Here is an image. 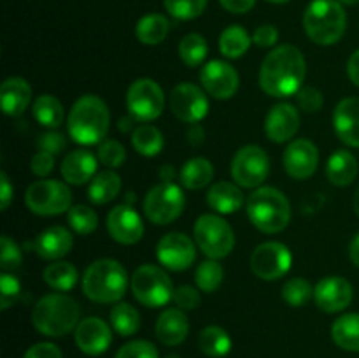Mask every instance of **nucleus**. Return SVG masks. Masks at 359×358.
I'll return each instance as SVG.
<instances>
[{"mask_svg": "<svg viewBox=\"0 0 359 358\" xmlns=\"http://www.w3.org/2000/svg\"><path fill=\"white\" fill-rule=\"evenodd\" d=\"M307 63L304 53L291 44L273 48L265 56L259 69V86L272 97H291L302 90Z\"/></svg>", "mask_w": 359, "mask_h": 358, "instance_id": "f257e3e1", "label": "nucleus"}, {"mask_svg": "<svg viewBox=\"0 0 359 358\" xmlns=\"http://www.w3.org/2000/svg\"><path fill=\"white\" fill-rule=\"evenodd\" d=\"M109 125H111L109 109L97 95H83L77 98L67 119V130L72 140L83 146L102 142L107 135Z\"/></svg>", "mask_w": 359, "mask_h": 358, "instance_id": "f03ea898", "label": "nucleus"}, {"mask_svg": "<svg viewBox=\"0 0 359 358\" xmlns=\"http://www.w3.org/2000/svg\"><path fill=\"white\" fill-rule=\"evenodd\" d=\"M32 323L44 336L63 337L79 325V304L65 293L44 295L34 305Z\"/></svg>", "mask_w": 359, "mask_h": 358, "instance_id": "7ed1b4c3", "label": "nucleus"}, {"mask_svg": "<svg viewBox=\"0 0 359 358\" xmlns=\"http://www.w3.org/2000/svg\"><path fill=\"white\" fill-rule=\"evenodd\" d=\"M126 288H128V274L118 260H95L84 270L83 291L90 300L112 304L125 297Z\"/></svg>", "mask_w": 359, "mask_h": 358, "instance_id": "20e7f679", "label": "nucleus"}, {"mask_svg": "<svg viewBox=\"0 0 359 358\" xmlns=\"http://www.w3.org/2000/svg\"><path fill=\"white\" fill-rule=\"evenodd\" d=\"M245 209L251 223L265 234L284 230L291 220V204L280 190L259 186L245 200Z\"/></svg>", "mask_w": 359, "mask_h": 358, "instance_id": "39448f33", "label": "nucleus"}, {"mask_svg": "<svg viewBox=\"0 0 359 358\" xmlns=\"http://www.w3.org/2000/svg\"><path fill=\"white\" fill-rule=\"evenodd\" d=\"M347 14L339 0H312L304 14V28L312 42L332 46L346 34Z\"/></svg>", "mask_w": 359, "mask_h": 358, "instance_id": "423d86ee", "label": "nucleus"}, {"mask_svg": "<svg viewBox=\"0 0 359 358\" xmlns=\"http://www.w3.org/2000/svg\"><path fill=\"white\" fill-rule=\"evenodd\" d=\"M132 293L146 307H163L174 297V284L163 269L156 265H140L132 276Z\"/></svg>", "mask_w": 359, "mask_h": 358, "instance_id": "0eeeda50", "label": "nucleus"}, {"mask_svg": "<svg viewBox=\"0 0 359 358\" xmlns=\"http://www.w3.org/2000/svg\"><path fill=\"white\" fill-rule=\"evenodd\" d=\"M193 235L203 255L212 260L228 256L235 246L233 228L216 214H202L193 227Z\"/></svg>", "mask_w": 359, "mask_h": 358, "instance_id": "6e6552de", "label": "nucleus"}, {"mask_svg": "<svg viewBox=\"0 0 359 358\" xmlns=\"http://www.w3.org/2000/svg\"><path fill=\"white\" fill-rule=\"evenodd\" d=\"M25 204L39 216H55L70 209L72 192L69 186L55 179H41L32 183L25 193Z\"/></svg>", "mask_w": 359, "mask_h": 358, "instance_id": "1a4fd4ad", "label": "nucleus"}, {"mask_svg": "<svg viewBox=\"0 0 359 358\" xmlns=\"http://www.w3.org/2000/svg\"><path fill=\"white\" fill-rule=\"evenodd\" d=\"M186 197L175 183H160L147 192L144 199V213L154 225H168L184 211Z\"/></svg>", "mask_w": 359, "mask_h": 358, "instance_id": "9d476101", "label": "nucleus"}, {"mask_svg": "<svg viewBox=\"0 0 359 358\" xmlns=\"http://www.w3.org/2000/svg\"><path fill=\"white\" fill-rule=\"evenodd\" d=\"M126 109L137 121H153L165 109L163 90L149 77L133 81L126 91Z\"/></svg>", "mask_w": 359, "mask_h": 358, "instance_id": "9b49d317", "label": "nucleus"}, {"mask_svg": "<svg viewBox=\"0 0 359 358\" xmlns=\"http://www.w3.org/2000/svg\"><path fill=\"white\" fill-rule=\"evenodd\" d=\"M269 172V154L263 147L255 144L241 147L231 160V178L242 188H259Z\"/></svg>", "mask_w": 359, "mask_h": 358, "instance_id": "f8f14e48", "label": "nucleus"}, {"mask_svg": "<svg viewBox=\"0 0 359 358\" xmlns=\"http://www.w3.org/2000/svg\"><path fill=\"white\" fill-rule=\"evenodd\" d=\"M293 255L283 242L269 241L259 244L251 255V270L263 281H277L291 269Z\"/></svg>", "mask_w": 359, "mask_h": 358, "instance_id": "ddd939ff", "label": "nucleus"}, {"mask_svg": "<svg viewBox=\"0 0 359 358\" xmlns=\"http://www.w3.org/2000/svg\"><path fill=\"white\" fill-rule=\"evenodd\" d=\"M170 111L184 123H198L209 112V98L205 91L193 83H181L170 91L168 97Z\"/></svg>", "mask_w": 359, "mask_h": 358, "instance_id": "4468645a", "label": "nucleus"}, {"mask_svg": "<svg viewBox=\"0 0 359 358\" xmlns=\"http://www.w3.org/2000/svg\"><path fill=\"white\" fill-rule=\"evenodd\" d=\"M200 83L210 97L228 100L233 97L241 84V77L233 65L223 60H210L200 70Z\"/></svg>", "mask_w": 359, "mask_h": 358, "instance_id": "2eb2a0df", "label": "nucleus"}, {"mask_svg": "<svg viewBox=\"0 0 359 358\" xmlns=\"http://www.w3.org/2000/svg\"><path fill=\"white\" fill-rule=\"evenodd\" d=\"M156 256L160 263L167 269L175 270H186L191 267L195 262L196 248L195 242L181 232H170V234L163 235L156 246Z\"/></svg>", "mask_w": 359, "mask_h": 358, "instance_id": "dca6fc26", "label": "nucleus"}, {"mask_svg": "<svg viewBox=\"0 0 359 358\" xmlns=\"http://www.w3.org/2000/svg\"><path fill=\"white\" fill-rule=\"evenodd\" d=\"M314 300L326 314L340 312L353 302V286L346 277L326 276L314 286Z\"/></svg>", "mask_w": 359, "mask_h": 358, "instance_id": "f3484780", "label": "nucleus"}, {"mask_svg": "<svg viewBox=\"0 0 359 358\" xmlns=\"http://www.w3.org/2000/svg\"><path fill=\"white\" fill-rule=\"evenodd\" d=\"M109 235L125 246L137 244L144 235L142 218L132 206H116L107 214Z\"/></svg>", "mask_w": 359, "mask_h": 358, "instance_id": "a211bd4d", "label": "nucleus"}, {"mask_svg": "<svg viewBox=\"0 0 359 358\" xmlns=\"http://www.w3.org/2000/svg\"><path fill=\"white\" fill-rule=\"evenodd\" d=\"M283 164L293 179H307L314 175L319 165V151L309 139H294L284 150Z\"/></svg>", "mask_w": 359, "mask_h": 358, "instance_id": "6ab92c4d", "label": "nucleus"}, {"mask_svg": "<svg viewBox=\"0 0 359 358\" xmlns=\"http://www.w3.org/2000/svg\"><path fill=\"white\" fill-rule=\"evenodd\" d=\"M112 343V330L104 319L95 318H84L79 321L76 329V344L84 354L88 357H98V354L105 353Z\"/></svg>", "mask_w": 359, "mask_h": 358, "instance_id": "aec40b11", "label": "nucleus"}, {"mask_svg": "<svg viewBox=\"0 0 359 358\" xmlns=\"http://www.w3.org/2000/svg\"><path fill=\"white\" fill-rule=\"evenodd\" d=\"M300 128V112L287 102L273 105L265 118V133L272 142H287Z\"/></svg>", "mask_w": 359, "mask_h": 358, "instance_id": "412c9836", "label": "nucleus"}, {"mask_svg": "<svg viewBox=\"0 0 359 358\" xmlns=\"http://www.w3.org/2000/svg\"><path fill=\"white\" fill-rule=\"evenodd\" d=\"M333 128L344 144L359 147V98L347 97L333 111Z\"/></svg>", "mask_w": 359, "mask_h": 358, "instance_id": "4be33fe9", "label": "nucleus"}, {"mask_svg": "<svg viewBox=\"0 0 359 358\" xmlns=\"http://www.w3.org/2000/svg\"><path fill=\"white\" fill-rule=\"evenodd\" d=\"M154 332H156L158 340L165 346H179L181 343H184L189 333L188 316L179 307L165 309L158 316Z\"/></svg>", "mask_w": 359, "mask_h": 358, "instance_id": "5701e85b", "label": "nucleus"}, {"mask_svg": "<svg viewBox=\"0 0 359 358\" xmlns=\"http://www.w3.org/2000/svg\"><path fill=\"white\" fill-rule=\"evenodd\" d=\"M72 234L65 227L55 225V227H49L44 232H41L30 246L41 258L58 260L72 249Z\"/></svg>", "mask_w": 359, "mask_h": 358, "instance_id": "b1692460", "label": "nucleus"}, {"mask_svg": "<svg viewBox=\"0 0 359 358\" xmlns=\"http://www.w3.org/2000/svg\"><path fill=\"white\" fill-rule=\"evenodd\" d=\"M97 157L88 150H74L63 158L62 175L70 185H84L97 175Z\"/></svg>", "mask_w": 359, "mask_h": 358, "instance_id": "393cba45", "label": "nucleus"}, {"mask_svg": "<svg viewBox=\"0 0 359 358\" xmlns=\"http://www.w3.org/2000/svg\"><path fill=\"white\" fill-rule=\"evenodd\" d=\"M32 98V88L23 77H7L0 88V102H2V111L7 116H21L27 111Z\"/></svg>", "mask_w": 359, "mask_h": 358, "instance_id": "a878e982", "label": "nucleus"}, {"mask_svg": "<svg viewBox=\"0 0 359 358\" xmlns=\"http://www.w3.org/2000/svg\"><path fill=\"white\" fill-rule=\"evenodd\" d=\"M207 204L219 214H233L244 206V195L233 183L219 181L210 186Z\"/></svg>", "mask_w": 359, "mask_h": 358, "instance_id": "bb28decb", "label": "nucleus"}, {"mask_svg": "<svg viewBox=\"0 0 359 358\" xmlns=\"http://www.w3.org/2000/svg\"><path fill=\"white\" fill-rule=\"evenodd\" d=\"M358 160L351 151L337 150L326 161V178L335 186H347L356 179Z\"/></svg>", "mask_w": 359, "mask_h": 358, "instance_id": "cd10ccee", "label": "nucleus"}, {"mask_svg": "<svg viewBox=\"0 0 359 358\" xmlns=\"http://www.w3.org/2000/svg\"><path fill=\"white\" fill-rule=\"evenodd\" d=\"M181 185L188 190H202L207 185H210L214 178V165L207 158L196 157L186 161L182 165L181 172Z\"/></svg>", "mask_w": 359, "mask_h": 358, "instance_id": "c85d7f7f", "label": "nucleus"}, {"mask_svg": "<svg viewBox=\"0 0 359 358\" xmlns=\"http://www.w3.org/2000/svg\"><path fill=\"white\" fill-rule=\"evenodd\" d=\"M119 192H121V178L109 168V171L97 172V175L91 179L88 197L93 204L102 206V204H109L112 199H116Z\"/></svg>", "mask_w": 359, "mask_h": 358, "instance_id": "c756f323", "label": "nucleus"}, {"mask_svg": "<svg viewBox=\"0 0 359 358\" xmlns=\"http://www.w3.org/2000/svg\"><path fill=\"white\" fill-rule=\"evenodd\" d=\"M332 339L346 351H359V312H349L332 325Z\"/></svg>", "mask_w": 359, "mask_h": 358, "instance_id": "7c9ffc66", "label": "nucleus"}, {"mask_svg": "<svg viewBox=\"0 0 359 358\" xmlns=\"http://www.w3.org/2000/svg\"><path fill=\"white\" fill-rule=\"evenodd\" d=\"M168 30H170V23H168L167 18L163 14L153 13L146 14V16L137 21L135 35L142 44L156 46L165 41V37L168 35Z\"/></svg>", "mask_w": 359, "mask_h": 358, "instance_id": "2f4dec72", "label": "nucleus"}, {"mask_svg": "<svg viewBox=\"0 0 359 358\" xmlns=\"http://www.w3.org/2000/svg\"><path fill=\"white\" fill-rule=\"evenodd\" d=\"M198 347L210 358L226 357L231 351V339L226 330L217 325H210L198 333Z\"/></svg>", "mask_w": 359, "mask_h": 358, "instance_id": "473e14b6", "label": "nucleus"}, {"mask_svg": "<svg viewBox=\"0 0 359 358\" xmlns=\"http://www.w3.org/2000/svg\"><path fill=\"white\" fill-rule=\"evenodd\" d=\"M32 112H34V118L42 126H48V128H58L63 123V118H65L62 102L49 93L35 98L34 105H32Z\"/></svg>", "mask_w": 359, "mask_h": 358, "instance_id": "72a5a7b5", "label": "nucleus"}, {"mask_svg": "<svg viewBox=\"0 0 359 358\" xmlns=\"http://www.w3.org/2000/svg\"><path fill=\"white\" fill-rule=\"evenodd\" d=\"M251 42V35L248 34V30L244 27L231 25V27L224 28L223 34L219 35V51L226 58H241V56H244L248 53Z\"/></svg>", "mask_w": 359, "mask_h": 358, "instance_id": "f704fd0d", "label": "nucleus"}, {"mask_svg": "<svg viewBox=\"0 0 359 358\" xmlns=\"http://www.w3.org/2000/svg\"><path fill=\"white\" fill-rule=\"evenodd\" d=\"M132 144L135 151L142 157H156L165 146L163 133L154 125H139L132 133Z\"/></svg>", "mask_w": 359, "mask_h": 358, "instance_id": "c9c22d12", "label": "nucleus"}, {"mask_svg": "<svg viewBox=\"0 0 359 358\" xmlns=\"http://www.w3.org/2000/svg\"><path fill=\"white\" fill-rule=\"evenodd\" d=\"M42 277L48 283L49 288L56 291H69L77 283V269L69 262H55L49 263L42 272Z\"/></svg>", "mask_w": 359, "mask_h": 358, "instance_id": "e433bc0d", "label": "nucleus"}, {"mask_svg": "<svg viewBox=\"0 0 359 358\" xmlns=\"http://www.w3.org/2000/svg\"><path fill=\"white\" fill-rule=\"evenodd\" d=\"M111 325L119 336L128 337L133 336L137 330L140 329V314L133 305L126 304V302H119L111 309Z\"/></svg>", "mask_w": 359, "mask_h": 358, "instance_id": "4c0bfd02", "label": "nucleus"}, {"mask_svg": "<svg viewBox=\"0 0 359 358\" xmlns=\"http://www.w3.org/2000/svg\"><path fill=\"white\" fill-rule=\"evenodd\" d=\"M224 279V269L217 260H205L195 270V283L200 291L212 293L221 286Z\"/></svg>", "mask_w": 359, "mask_h": 358, "instance_id": "58836bf2", "label": "nucleus"}, {"mask_svg": "<svg viewBox=\"0 0 359 358\" xmlns=\"http://www.w3.org/2000/svg\"><path fill=\"white\" fill-rule=\"evenodd\" d=\"M207 51L209 46L200 34H188L179 42V56L188 67L202 65L203 60L207 58Z\"/></svg>", "mask_w": 359, "mask_h": 358, "instance_id": "ea45409f", "label": "nucleus"}, {"mask_svg": "<svg viewBox=\"0 0 359 358\" xmlns=\"http://www.w3.org/2000/svg\"><path fill=\"white\" fill-rule=\"evenodd\" d=\"M67 220H69L72 230L79 235L93 234L98 227V214L91 207L83 206V204L70 207L67 213Z\"/></svg>", "mask_w": 359, "mask_h": 358, "instance_id": "a19ab883", "label": "nucleus"}, {"mask_svg": "<svg viewBox=\"0 0 359 358\" xmlns=\"http://www.w3.org/2000/svg\"><path fill=\"white\" fill-rule=\"evenodd\" d=\"M314 297V288L304 277H293L283 286V298L291 307H302Z\"/></svg>", "mask_w": 359, "mask_h": 358, "instance_id": "79ce46f5", "label": "nucleus"}, {"mask_svg": "<svg viewBox=\"0 0 359 358\" xmlns=\"http://www.w3.org/2000/svg\"><path fill=\"white\" fill-rule=\"evenodd\" d=\"M165 9L175 20H195L205 11L207 0H163Z\"/></svg>", "mask_w": 359, "mask_h": 358, "instance_id": "37998d69", "label": "nucleus"}, {"mask_svg": "<svg viewBox=\"0 0 359 358\" xmlns=\"http://www.w3.org/2000/svg\"><path fill=\"white\" fill-rule=\"evenodd\" d=\"M126 151L119 140L105 139L98 144V161L107 168H118L125 164Z\"/></svg>", "mask_w": 359, "mask_h": 358, "instance_id": "c03bdc74", "label": "nucleus"}, {"mask_svg": "<svg viewBox=\"0 0 359 358\" xmlns=\"http://www.w3.org/2000/svg\"><path fill=\"white\" fill-rule=\"evenodd\" d=\"M21 262H23V255H21L20 246L9 235H2L0 237V267H2V272L18 269Z\"/></svg>", "mask_w": 359, "mask_h": 358, "instance_id": "a18cd8bd", "label": "nucleus"}, {"mask_svg": "<svg viewBox=\"0 0 359 358\" xmlns=\"http://www.w3.org/2000/svg\"><path fill=\"white\" fill-rule=\"evenodd\" d=\"M116 358H160V354L153 343L146 339H137L123 344L116 353Z\"/></svg>", "mask_w": 359, "mask_h": 358, "instance_id": "49530a36", "label": "nucleus"}, {"mask_svg": "<svg viewBox=\"0 0 359 358\" xmlns=\"http://www.w3.org/2000/svg\"><path fill=\"white\" fill-rule=\"evenodd\" d=\"M20 293L21 283L18 281V277H14L9 272L0 274V307H2V311H6L11 305H14V302L18 300Z\"/></svg>", "mask_w": 359, "mask_h": 358, "instance_id": "de8ad7c7", "label": "nucleus"}, {"mask_svg": "<svg viewBox=\"0 0 359 358\" xmlns=\"http://www.w3.org/2000/svg\"><path fill=\"white\" fill-rule=\"evenodd\" d=\"M297 102L302 111L318 112L323 107V104H325V98H323V93L318 88L305 86L297 93Z\"/></svg>", "mask_w": 359, "mask_h": 358, "instance_id": "09e8293b", "label": "nucleus"}, {"mask_svg": "<svg viewBox=\"0 0 359 358\" xmlns=\"http://www.w3.org/2000/svg\"><path fill=\"white\" fill-rule=\"evenodd\" d=\"M172 300L175 302L179 309L182 311H189V309H196L202 302V297L200 293L196 291V288L188 286V284H182V286H177L174 290V297Z\"/></svg>", "mask_w": 359, "mask_h": 358, "instance_id": "8fccbe9b", "label": "nucleus"}, {"mask_svg": "<svg viewBox=\"0 0 359 358\" xmlns=\"http://www.w3.org/2000/svg\"><path fill=\"white\" fill-rule=\"evenodd\" d=\"M39 151H46V153H51L55 157H58L60 153H63V150L67 147V139L62 132H56V130H49V132L42 133L37 140Z\"/></svg>", "mask_w": 359, "mask_h": 358, "instance_id": "3c124183", "label": "nucleus"}, {"mask_svg": "<svg viewBox=\"0 0 359 358\" xmlns=\"http://www.w3.org/2000/svg\"><path fill=\"white\" fill-rule=\"evenodd\" d=\"M30 168L37 178H46L55 168V154L46 153V151H37L34 158H32Z\"/></svg>", "mask_w": 359, "mask_h": 358, "instance_id": "603ef678", "label": "nucleus"}, {"mask_svg": "<svg viewBox=\"0 0 359 358\" xmlns=\"http://www.w3.org/2000/svg\"><path fill=\"white\" fill-rule=\"evenodd\" d=\"M23 358H63V354L56 344L37 343L25 351Z\"/></svg>", "mask_w": 359, "mask_h": 358, "instance_id": "864d4df0", "label": "nucleus"}, {"mask_svg": "<svg viewBox=\"0 0 359 358\" xmlns=\"http://www.w3.org/2000/svg\"><path fill=\"white\" fill-rule=\"evenodd\" d=\"M279 39V30L273 25H262L255 30L252 35V42L259 48H272Z\"/></svg>", "mask_w": 359, "mask_h": 358, "instance_id": "5fc2aeb1", "label": "nucleus"}, {"mask_svg": "<svg viewBox=\"0 0 359 358\" xmlns=\"http://www.w3.org/2000/svg\"><path fill=\"white\" fill-rule=\"evenodd\" d=\"M221 6L233 14H244L255 7L256 0H219Z\"/></svg>", "mask_w": 359, "mask_h": 358, "instance_id": "6e6d98bb", "label": "nucleus"}, {"mask_svg": "<svg viewBox=\"0 0 359 358\" xmlns=\"http://www.w3.org/2000/svg\"><path fill=\"white\" fill-rule=\"evenodd\" d=\"M11 199H13V185L6 172L0 174V209L6 211L9 207Z\"/></svg>", "mask_w": 359, "mask_h": 358, "instance_id": "4d7b16f0", "label": "nucleus"}, {"mask_svg": "<svg viewBox=\"0 0 359 358\" xmlns=\"http://www.w3.org/2000/svg\"><path fill=\"white\" fill-rule=\"evenodd\" d=\"M347 76L356 86H359V49L351 55L349 62H347Z\"/></svg>", "mask_w": 359, "mask_h": 358, "instance_id": "13d9d810", "label": "nucleus"}, {"mask_svg": "<svg viewBox=\"0 0 359 358\" xmlns=\"http://www.w3.org/2000/svg\"><path fill=\"white\" fill-rule=\"evenodd\" d=\"M203 137H205V133H203L202 126L198 123H193L191 128L188 130V140L191 142V146H200L203 142Z\"/></svg>", "mask_w": 359, "mask_h": 358, "instance_id": "bf43d9fd", "label": "nucleus"}, {"mask_svg": "<svg viewBox=\"0 0 359 358\" xmlns=\"http://www.w3.org/2000/svg\"><path fill=\"white\" fill-rule=\"evenodd\" d=\"M158 175H160L161 183H172V179L175 178V168H174V165H170V164L161 165L160 172H158Z\"/></svg>", "mask_w": 359, "mask_h": 358, "instance_id": "052dcab7", "label": "nucleus"}, {"mask_svg": "<svg viewBox=\"0 0 359 358\" xmlns=\"http://www.w3.org/2000/svg\"><path fill=\"white\" fill-rule=\"evenodd\" d=\"M349 256H351V260H353L354 265L359 267V234L354 235V239L351 241Z\"/></svg>", "mask_w": 359, "mask_h": 358, "instance_id": "680f3d73", "label": "nucleus"}, {"mask_svg": "<svg viewBox=\"0 0 359 358\" xmlns=\"http://www.w3.org/2000/svg\"><path fill=\"white\" fill-rule=\"evenodd\" d=\"M137 119L133 118V116H128V118H121L119 119V123H118V128L121 130V132H132V130H135L133 128V123H135Z\"/></svg>", "mask_w": 359, "mask_h": 358, "instance_id": "e2e57ef3", "label": "nucleus"}, {"mask_svg": "<svg viewBox=\"0 0 359 358\" xmlns=\"http://www.w3.org/2000/svg\"><path fill=\"white\" fill-rule=\"evenodd\" d=\"M354 211H356V214L359 216V186H358V190H356V193H354Z\"/></svg>", "mask_w": 359, "mask_h": 358, "instance_id": "0e129e2a", "label": "nucleus"}, {"mask_svg": "<svg viewBox=\"0 0 359 358\" xmlns=\"http://www.w3.org/2000/svg\"><path fill=\"white\" fill-rule=\"evenodd\" d=\"M340 4H346V6H358L359 0H339Z\"/></svg>", "mask_w": 359, "mask_h": 358, "instance_id": "69168bd1", "label": "nucleus"}, {"mask_svg": "<svg viewBox=\"0 0 359 358\" xmlns=\"http://www.w3.org/2000/svg\"><path fill=\"white\" fill-rule=\"evenodd\" d=\"M266 2H270V4H286V2H290V0H266Z\"/></svg>", "mask_w": 359, "mask_h": 358, "instance_id": "338daca9", "label": "nucleus"}, {"mask_svg": "<svg viewBox=\"0 0 359 358\" xmlns=\"http://www.w3.org/2000/svg\"><path fill=\"white\" fill-rule=\"evenodd\" d=\"M165 358H181V357H179V354H175V353H172V354H167Z\"/></svg>", "mask_w": 359, "mask_h": 358, "instance_id": "774afa93", "label": "nucleus"}]
</instances>
